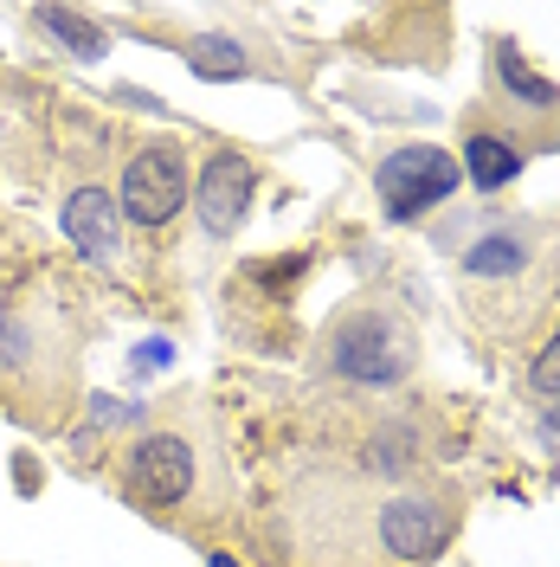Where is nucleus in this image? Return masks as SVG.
<instances>
[{"mask_svg":"<svg viewBox=\"0 0 560 567\" xmlns=\"http://www.w3.org/2000/svg\"><path fill=\"white\" fill-rule=\"evenodd\" d=\"M251 200H258V168H251L246 148H207L200 181H194V213L212 239H232L246 226Z\"/></svg>","mask_w":560,"mask_h":567,"instance_id":"6e6552de","label":"nucleus"},{"mask_svg":"<svg viewBox=\"0 0 560 567\" xmlns=\"http://www.w3.org/2000/svg\"><path fill=\"white\" fill-rule=\"evenodd\" d=\"M116 219H123V207H116V194H110L104 181H77L65 194V207H59L65 239L84 251V258H97V265L116 258Z\"/></svg>","mask_w":560,"mask_h":567,"instance_id":"1a4fd4ad","label":"nucleus"},{"mask_svg":"<svg viewBox=\"0 0 560 567\" xmlns=\"http://www.w3.org/2000/svg\"><path fill=\"white\" fill-rule=\"evenodd\" d=\"M457 142H464V162H457V168L477 181L484 194H496V187H509V181L522 175V148L502 136L484 110H470V116H464V136H457Z\"/></svg>","mask_w":560,"mask_h":567,"instance_id":"9d476101","label":"nucleus"},{"mask_svg":"<svg viewBox=\"0 0 560 567\" xmlns=\"http://www.w3.org/2000/svg\"><path fill=\"white\" fill-rule=\"evenodd\" d=\"M187 65L200 78H251V52L226 33H200V39H187Z\"/></svg>","mask_w":560,"mask_h":567,"instance_id":"ddd939ff","label":"nucleus"},{"mask_svg":"<svg viewBox=\"0 0 560 567\" xmlns=\"http://www.w3.org/2000/svg\"><path fill=\"white\" fill-rule=\"evenodd\" d=\"M457 523H464V496L452 484L386 491L374 509V555H381V567H432L452 548Z\"/></svg>","mask_w":560,"mask_h":567,"instance_id":"20e7f679","label":"nucleus"},{"mask_svg":"<svg viewBox=\"0 0 560 567\" xmlns=\"http://www.w3.org/2000/svg\"><path fill=\"white\" fill-rule=\"evenodd\" d=\"M0 406L39 432L65 425L77 406V336L52 297L0 317Z\"/></svg>","mask_w":560,"mask_h":567,"instance_id":"f257e3e1","label":"nucleus"},{"mask_svg":"<svg viewBox=\"0 0 560 567\" xmlns=\"http://www.w3.org/2000/svg\"><path fill=\"white\" fill-rule=\"evenodd\" d=\"M477 110L516 148H560V84L528 65L516 39H490V84H484Z\"/></svg>","mask_w":560,"mask_h":567,"instance_id":"7ed1b4c3","label":"nucleus"},{"mask_svg":"<svg viewBox=\"0 0 560 567\" xmlns=\"http://www.w3.org/2000/svg\"><path fill=\"white\" fill-rule=\"evenodd\" d=\"M33 20H39L52 39H65L71 59H104V52H110V33H104V27H97V20H84V13H71V7H39Z\"/></svg>","mask_w":560,"mask_h":567,"instance_id":"f8f14e48","label":"nucleus"},{"mask_svg":"<svg viewBox=\"0 0 560 567\" xmlns=\"http://www.w3.org/2000/svg\"><path fill=\"white\" fill-rule=\"evenodd\" d=\"M207 567H239V561H232V555H207Z\"/></svg>","mask_w":560,"mask_h":567,"instance_id":"2eb2a0df","label":"nucleus"},{"mask_svg":"<svg viewBox=\"0 0 560 567\" xmlns=\"http://www.w3.org/2000/svg\"><path fill=\"white\" fill-rule=\"evenodd\" d=\"M194 484H200V452L175 425L142 432L136 445L123 452V496L136 509H148V516H175L180 503L194 496Z\"/></svg>","mask_w":560,"mask_h":567,"instance_id":"39448f33","label":"nucleus"},{"mask_svg":"<svg viewBox=\"0 0 560 567\" xmlns=\"http://www.w3.org/2000/svg\"><path fill=\"white\" fill-rule=\"evenodd\" d=\"M187 142L175 136H148L123 162V187H116V207L136 233H168L175 213L187 207Z\"/></svg>","mask_w":560,"mask_h":567,"instance_id":"423d86ee","label":"nucleus"},{"mask_svg":"<svg viewBox=\"0 0 560 567\" xmlns=\"http://www.w3.org/2000/svg\"><path fill=\"white\" fill-rule=\"evenodd\" d=\"M315 368L342 374V381H361V388H400L419 368V336L386 303H349L329 322V336L315 349Z\"/></svg>","mask_w":560,"mask_h":567,"instance_id":"f03ea898","label":"nucleus"},{"mask_svg":"<svg viewBox=\"0 0 560 567\" xmlns=\"http://www.w3.org/2000/svg\"><path fill=\"white\" fill-rule=\"evenodd\" d=\"M457 155L432 148V142H413V148H393L381 168H374V194H381L386 219H425L432 207H445L457 194Z\"/></svg>","mask_w":560,"mask_h":567,"instance_id":"0eeeda50","label":"nucleus"},{"mask_svg":"<svg viewBox=\"0 0 560 567\" xmlns=\"http://www.w3.org/2000/svg\"><path fill=\"white\" fill-rule=\"evenodd\" d=\"M528 393H541V400H560V322H554V336L535 349V361H528Z\"/></svg>","mask_w":560,"mask_h":567,"instance_id":"4468645a","label":"nucleus"},{"mask_svg":"<svg viewBox=\"0 0 560 567\" xmlns=\"http://www.w3.org/2000/svg\"><path fill=\"white\" fill-rule=\"evenodd\" d=\"M528 265V233L522 226H490L464 246V271L470 278H516Z\"/></svg>","mask_w":560,"mask_h":567,"instance_id":"9b49d317","label":"nucleus"}]
</instances>
